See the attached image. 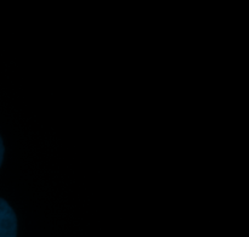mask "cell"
I'll return each mask as SVG.
<instances>
[{"label": "cell", "instance_id": "cell-1", "mask_svg": "<svg viewBox=\"0 0 249 237\" xmlns=\"http://www.w3.org/2000/svg\"><path fill=\"white\" fill-rule=\"evenodd\" d=\"M17 236V218L14 209L5 200L0 199V237Z\"/></svg>", "mask_w": 249, "mask_h": 237}, {"label": "cell", "instance_id": "cell-2", "mask_svg": "<svg viewBox=\"0 0 249 237\" xmlns=\"http://www.w3.org/2000/svg\"><path fill=\"white\" fill-rule=\"evenodd\" d=\"M4 143H2V139L1 136H0V167H1V163H2V160H4Z\"/></svg>", "mask_w": 249, "mask_h": 237}]
</instances>
